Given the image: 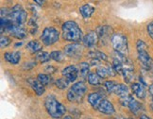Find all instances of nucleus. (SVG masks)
Instances as JSON below:
<instances>
[{
    "instance_id": "38",
    "label": "nucleus",
    "mask_w": 153,
    "mask_h": 119,
    "mask_svg": "<svg viewBox=\"0 0 153 119\" xmlns=\"http://www.w3.org/2000/svg\"><path fill=\"white\" fill-rule=\"evenodd\" d=\"M140 119H151L150 117H149L148 115H142L140 116Z\"/></svg>"
},
{
    "instance_id": "1",
    "label": "nucleus",
    "mask_w": 153,
    "mask_h": 119,
    "mask_svg": "<svg viewBox=\"0 0 153 119\" xmlns=\"http://www.w3.org/2000/svg\"><path fill=\"white\" fill-rule=\"evenodd\" d=\"M62 37L69 42H80L83 40V34L79 25L74 21H66L62 26Z\"/></svg>"
},
{
    "instance_id": "27",
    "label": "nucleus",
    "mask_w": 153,
    "mask_h": 119,
    "mask_svg": "<svg viewBox=\"0 0 153 119\" xmlns=\"http://www.w3.org/2000/svg\"><path fill=\"white\" fill-rule=\"evenodd\" d=\"M97 74L102 79L107 78V77H111L109 66L108 65H106V66H98L97 69Z\"/></svg>"
},
{
    "instance_id": "25",
    "label": "nucleus",
    "mask_w": 153,
    "mask_h": 119,
    "mask_svg": "<svg viewBox=\"0 0 153 119\" xmlns=\"http://www.w3.org/2000/svg\"><path fill=\"white\" fill-rule=\"evenodd\" d=\"M88 81L91 85H99L101 83V80H100V77H99L97 73H94V72H91L88 76Z\"/></svg>"
},
{
    "instance_id": "11",
    "label": "nucleus",
    "mask_w": 153,
    "mask_h": 119,
    "mask_svg": "<svg viewBox=\"0 0 153 119\" xmlns=\"http://www.w3.org/2000/svg\"><path fill=\"white\" fill-rule=\"evenodd\" d=\"M62 74L63 76V78L67 80L69 82H74L79 76V70L75 65H69V66L65 67L62 71Z\"/></svg>"
},
{
    "instance_id": "5",
    "label": "nucleus",
    "mask_w": 153,
    "mask_h": 119,
    "mask_svg": "<svg viewBox=\"0 0 153 119\" xmlns=\"http://www.w3.org/2000/svg\"><path fill=\"white\" fill-rule=\"evenodd\" d=\"M111 42L116 52H118L124 56L128 55V39L125 35H123L121 33H114Z\"/></svg>"
},
{
    "instance_id": "24",
    "label": "nucleus",
    "mask_w": 153,
    "mask_h": 119,
    "mask_svg": "<svg viewBox=\"0 0 153 119\" xmlns=\"http://www.w3.org/2000/svg\"><path fill=\"white\" fill-rule=\"evenodd\" d=\"M89 71H90V64L88 62H81L79 64V72H80V76L81 78H88L89 76Z\"/></svg>"
},
{
    "instance_id": "18",
    "label": "nucleus",
    "mask_w": 153,
    "mask_h": 119,
    "mask_svg": "<svg viewBox=\"0 0 153 119\" xmlns=\"http://www.w3.org/2000/svg\"><path fill=\"white\" fill-rule=\"evenodd\" d=\"M95 10H96L95 7H93V6H91L90 4H85L79 8V13L82 15V17L85 19L90 18V17L93 15V13H95Z\"/></svg>"
},
{
    "instance_id": "30",
    "label": "nucleus",
    "mask_w": 153,
    "mask_h": 119,
    "mask_svg": "<svg viewBox=\"0 0 153 119\" xmlns=\"http://www.w3.org/2000/svg\"><path fill=\"white\" fill-rule=\"evenodd\" d=\"M116 84H117V83L113 81V80H107V81H105V83H104L105 89L110 94H114V88H115Z\"/></svg>"
},
{
    "instance_id": "37",
    "label": "nucleus",
    "mask_w": 153,
    "mask_h": 119,
    "mask_svg": "<svg viewBox=\"0 0 153 119\" xmlns=\"http://www.w3.org/2000/svg\"><path fill=\"white\" fill-rule=\"evenodd\" d=\"M149 93H150V94L153 97V84H151L150 86H149Z\"/></svg>"
},
{
    "instance_id": "33",
    "label": "nucleus",
    "mask_w": 153,
    "mask_h": 119,
    "mask_svg": "<svg viewBox=\"0 0 153 119\" xmlns=\"http://www.w3.org/2000/svg\"><path fill=\"white\" fill-rule=\"evenodd\" d=\"M132 98H133V97L131 96V94H129V96L125 97H121V98H120V103H121V105H123V106L128 107V104H129V102H131Z\"/></svg>"
},
{
    "instance_id": "32",
    "label": "nucleus",
    "mask_w": 153,
    "mask_h": 119,
    "mask_svg": "<svg viewBox=\"0 0 153 119\" xmlns=\"http://www.w3.org/2000/svg\"><path fill=\"white\" fill-rule=\"evenodd\" d=\"M68 80H63V79H59V80H57L56 81H55V84H56V86L59 88V89H65V88H67V86H68Z\"/></svg>"
},
{
    "instance_id": "42",
    "label": "nucleus",
    "mask_w": 153,
    "mask_h": 119,
    "mask_svg": "<svg viewBox=\"0 0 153 119\" xmlns=\"http://www.w3.org/2000/svg\"><path fill=\"white\" fill-rule=\"evenodd\" d=\"M151 109H152V110H153V102H152V103H151Z\"/></svg>"
},
{
    "instance_id": "26",
    "label": "nucleus",
    "mask_w": 153,
    "mask_h": 119,
    "mask_svg": "<svg viewBox=\"0 0 153 119\" xmlns=\"http://www.w3.org/2000/svg\"><path fill=\"white\" fill-rule=\"evenodd\" d=\"M50 57L53 61L58 62H63L64 60H65V56L63 55L62 51H52L50 53Z\"/></svg>"
},
{
    "instance_id": "4",
    "label": "nucleus",
    "mask_w": 153,
    "mask_h": 119,
    "mask_svg": "<svg viewBox=\"0 0 153 119\" xmlns=\"http://www.w3.org/2000/svg\"><path fill=\"white\" fill-rule=\"evenodd\" d=\"M87 91V86L83 81L76 82L71 86L67 93V98L70 102H81L84 94Z\"/></svg>"
},
{
    "instance_id": "6",
    "label": "nucleus",
    "mask_w": 153,
    "mask_h": 119,
    "mask_svg": "<svg viewBox=\"0 0 153 119\" xmlns=\"http://www.w3.org/2000/svg\"><path fill=\"white\" fill-rule=\"evenodd\" d=\"M59 38H60V33L53 27H46L43 30L42 35H41V41L46 46L52 45L57 43Z\"/></svg>"
},
{
    "instance_id": "15",
    "label": "nucleus",
    "mask_w": 153,
    "mask_h": 119,
    "mask_svg": "<svg viewBox=\"0 0 153 119\" xmlns=\"http://www.w3.org/2000/svg\"><path fill=\"white\" fill-rule=\"evenodd\" d=\"M103 97H101V94H99L98 93H92L88 96V102L90 103V105L93 107V109L97 110L98 106L102 101Z\"/></svg>"
},
{
    "instance_id": "23",
    "label": "nucleus",
    "mask_w": 153,
    "mask_h": 119,
    "mask_svg": "<svg viewBox=\"0 0 153 119\" xmlns=\"http://www.w3.org/2000/svg\"><path fill=\"white\" fill-rule=\"evenodd\" d=\"M89 56L91 59L98 60V61H100V62H107L108 61L107 55H105L104 53H102L100 51H92L89 53Z\"/></svg>"
},
{
    "instance_id": "7",
    "label": "nucleus",
    "mask_w": 153,
    "mask_h": 119,
    "mask_svg": "<svg viewBox=\"0 0 153 119\" xmlns=\"http://www.w3.org/2000/svg\"><path fill=\"white\" fill-rule=\"evenodd\" d=\"M27 18V13L23 9L22 6L16 4L13 6V9H10V20L16 25H23Z\"/></svg>"
},
{
    "instance_id": "28",
    "label": "nucleus",
    "mask_w": 153,
    "mask_h": 119,
    "mask_svg": "<svg viewBox=\"0 0 153 119\" xmlns=\"http://www.w3.org/2000/svg\"><path fill=\"white\" fill-rule=\"evenodd\" d=\"M50 59H51L50 54H48V52H45V51H40L37 53V55H36V60H38L41 63L48 62Z\"/></svg>"
},
{
    "instance_id": "43",
    "label": "nucleus",
    "mask_w": 153,
    "mask_h": 119,
    "mask_svg": "<svg viewBox=\"0 0 153 119\" xmlns=\"http://www.w3.org/2000/svg\"><path fill=\"white\" fill-rule=\"evenodd\" d=\"M151 69H152V71H153V66H152V68H151Z\"/></svg>"
},
{
    "instance_id": "14",
    "label": "nucleus",
    "mask_w": 153,
    "mask_h": 119,
    "mask_svg": "<svg viewBox=\"0 0 153 119\" xmlns=\"http://www.w3.org/2000/svg\"><path fill=\"white\" fill-rule=\"evenodd\" d=\"M28 82H29V84L31 85L33 91L36 93L37 96H39V97L43 96L44 93L45 92V89L42 83H41L38 80H34V79H29Z\"/></svg>"
},
{
    "instance_id": "17",
    "label": "nucleus",
    "mask_w": 153,
    "mask_h": 119,
    "mask_svg": "<svg viewBox=\"0 0 153 119\" xmlns=\"http://www.w3.org/2000/svg\"><path fill=\"white\" fill-rule=\"evenodd\" d=\"M20 57L21 54L18 51H14V52H6L4 54V58L8 62L11 64H18L20 61Z\"/></svg>"
},
{
    "instance_id": "19",
    "label": "nucleus",
    "mask_w": 153,
    "mask_h": 119,
    "mask_svg": "<svg viewBox=\"0 0 153 119\" xmlns=\"http://www.w3.org/2000/svg\"><path fill=\"white\" fill-rule=\"evenodd\" d=\"M114 94H115L116 96H118L120 98L121 97H125L127 96H129V90L128 88L127 87V85L125 84H121V83H117L115 88H114Z\"/></svg>"
},
{
    "instance_id": "2",
    "label": "nucleus",
    "mask_w": 153,
    "mask_h": 119,
    "mask_svg": "<svg viewBox=\"0 0 153 119\" xmlns=\"http://www.w3.org/2000/svg\"><path fill=\"white\" fill-rule=\"evenodd\" d=\"M45 107L48 115L53 118H61L66 112V108L52 94L48 96L45 100Z\"/></svg>"
},
{
    "instance_id": "20",
    "label": "nucleus",
    "mask_w": 153,
    "mask_h": 119,
    "mask_svg": "<svg viewBox=\"0 0 153 119\" xmlns=\"http://www.w3.org/2000/svg\"><path fill=\"white\" fill-rule=\"evenodd\" d=\"M43 45L39 43L38 41H30L28 42L27 45V49L30 52V53H38L40 51H42Z\"/></svg>"
},
{
    "instance_id": "40",
    "label": "nucleus",
    "mask_w": 153,
    "mask_h": 119,
    "mask_svg": "<svg viewBox=\"0 0 153 119\" xmlns=\"http://www.w3.org/2000/svg\"><path fill=\"white\" fill-rule=\"evenodd\" d=\"M63 119H74V118H73V117H71V116H68V115H67V116H64V117H63Z\"/></svg>"
},
{
    "instance_id": "36",
    "label": "nucleus",
    "mask_w": 153,
    "mask_h": 119,
    "mask_svg": "<svg viewBox=\"0 0 153 119\" xmlns=\"http://www.w3.org/2000/svg\"><path fill=\"white\" fill-rule=\"evenodd\" d=\"M55 71H56V68H55V67H53V66H48V67H46V68H45V72H46V73H48V74L54 73Z\"/></svg>"
},
{
    "instance_id": "31",
    "label": "nucleus",
    "mask_w": 153,
    "mask_h": 119,
    "mask_svg": "<svg viewBox=\"0 0 153 119\" xmlns=\"http://www.w3.org/2000/svg\"><path fill=\"white\" fill-rule=\"evenodd\" d=\"M11 43V40L8 37L6 36V35H1V37H0V45H1V48H5V47H7L10 45Z\"/></svg>"
},
{
    "instance_id": "41",
    "label": "nucleus",
    "mask_w": 153,
    "mask_h": 119,
    "mask_svg": "<svg viewBox=\"0 0 153 119\" xmlns=\"http://www.w3.org/2000/svg\"><path fill=\"white\" fill-rule=\"evenodd\" d=\"M22 45H23V43H20V44H17V45H15V46H19V45L21 46Z\"/></svg>"
},
{
    "instance_id": "44",
    "label": "nucleus",
    "mask_w": 153,
    "mask_h": 119,
    "mask_svg": "<svg viewBox=\"0 0 153 119\" xmlns=\"http://www.w3.org/2000/svg\"><path fill=\"white\" fill-rule=\"evenodd\" d=\"M124 119H126V118H124Z\"/></svg>"
},
{
    "instance_id": "3",
    "label": "nucleus",
    "mask_w": 153,
    "mask_h": 119,
    "mask_svg": "<svg viewBox=\"0 0 153 119\" xmlns=\"http://www.w3.org/2000/svg\"><path fill=\"white\" fill-rule=\"evenodd\" d=\"M136 47L138 51V60L140 63L142 64V66L146 70L151 69L153 66V62H152V59L150 58L148 52V49H149L148 45H146L144 41L138 40L136 44Z\"/></svg>"
},
{
    "instance_id": "9",
    "label": "nucleus",
    "mask_w": 153,
    "mask_h": 119,
    "mask_svg": "<svg viewBox=\"0 0 153 119\" xmlns=\"http://www.w3.org/2000/svg\"><path fill=\"white\" fill-rule=\"evenodd\" d=\"M7 32L11 35L13 37L17 38V39H24L27 36V30L26 28L23 27V25H16V24H13L11 25L8 29Z\"/></svg>"
},
{
    "instance_id": "10",
    "label": "nucleus",
    "mask_w": 153,
    "mask_h": 119,
    "mask_svg": "<svg viewBox=\"0 0 153 119\" xmlns=\"http://www.w3.org/2000/svg\"><path fill=\"white\" fill-rule=\"evenodd\" d=\"M81 51H82V46L80 45V44H78V43L68 45L64 47V49H63L64 54L71 58L79 57L81 54Z\"/></svg>"
},
{
    "instance_id": "22",
    "label": "nucleus",
    "mask_w": 153,
    "mask_h": 119,
    "mask_svg": "<svg viewBox=\"0 0 153 119\" xmlns=\"http://www.w3.org/2000/svg\"><path fill=\"white\" fill-rule=\"evenodd\" d=\"M123 76V78H124L125 81L126 82H131V80L133 79L134 77V68L133 66H131V67H127L123 70V72L121 74Z\"/></svg>"
},
{
    "instance_id": "21",
    "label": "nucleus",
    "mask_w": 153,
    "mask_h": 119,
    "mask_svg": "<svg viewBox=\"0 0 153 119\" xmlns=\"http://www.w3.org/2000/svg\"><path fill=\"white\" fill-rule=\"evenodd\" d=\"M128 108L131 110V112H133L134 115H138L141 112V110L143 109V106L139 102V101H137L135 98H132L131 102H129Z\"/></svg>"
},
{
    "instance_id": "12",
    "label": "nucleus",
    "mask_w": 153,
    "mask_h": 119,
    "mask_svg": "<svg viewBox=\"0 0 153 119\" xmlns=\"http://www.w3.org/2000/svg\"><path fill=\"white\" fill-rule=\"evenodd\" d=\"M97 111H99L100 112L105 114V115H113V114H114L115 109H114V105L111 103V101H109L106 98H103L100 104L98 106Z\"/></svg>"
},
{
    "instance_id": "39",
    "label": "nucleus",
    "mask_w": 153,
    "mask_h": 119,
    "mask_svg": "<svg viewBox=\"0 0 153 119\" xmlns=\"http://www.w3.org/2000/svg\"><path fill=\"white\" fill-rule=\"evenodd\" d=\"M35 3H36V4H40V6H42L45 3V1H38V0H36V1H35Z\"/></svg>"
},
{
    "instance_id": "8",
    "label": "nucleus",
    "mask_w": 153,
    "mask_h": 119,
    "mask_svg": "<svg viewBox=\"0 0 153 119\" xmlns=\"http://www.w3.org/2000/svg\"><path fill=\"white\" fill-rule=\"evenodd\" d=\"M96 32L98 36V40L101 42L102 45H106L109 41H111L114 34L113 28L110 26L98 27Z\"/></svg>"
},
{
    "instance_id": "16",
    "label": "nucleus",
    "mask_w": 153,
    "mask_h": 119,
    "mask_svg": "<svg viewBox=\"0 0 153 119\" xmlns=\"http://www.w3.org/2000/svg\"><path fill=\"white\" fill-rule=\"evenodd\" d=\"M131 90L134 93L135 96L139 98H141V99H144L146 96V89H145L144 85L141 84V83H132Z\"/></svg>"
},
{
    "instance_id": "34",
    "label": "nucleus",
    "mask_w": 153,
    "mask_h": 119,
    "mask_svg": "<svg viewBox=\"0 0 153 119\" xmlns=\"http://www.w3.org/2000/svg\"><path fill=\"white\" fill-rule=\"evenodd\" d=\"M34 66H36V62L35 61H29L27 62H25L24 65H23L24 69H30Z\"/></svg>"
},
{
    "instance_id": "35",
    "label": "nucleus",
    "mask_w": 153,
    "mask_h": 119,
    "mask_svg": "<svg viewBox=\"0 0 153 119\" xmlns=\"http://www.w3.org/2000/svg\"><path fill=\"white\" fill-rule=\"evenodd\" d=\"M146 29H148V33L151 37V39L153 40V22H150L148 27H146Z\"/></svg>"
},
{
    "instance_id": "29",
    "label": "nucleus",
    "mask_w": 153,
    "mask_h": 119,
    "mask_svg": "<svg viewBox=\"0 0 153 119\" xmlns=\"http://www.w3.org/2000/svg\"><path fill=\"white\" fill-rule=\"evenodd\" d=\"M37 80L42 83V84L45 85H48L49 83H51V78L46 74H43V73H40L37 77Z\"/></svg>"
},
{
    "instance_id": "13",
    "label": "nucleus",
    "mask_w": 153,
    "mask_h": 119,
    "mask_svg": "<svg viewBox=\"0 0 153 119\" xmlns=\"http://www.w3.org/2000/svg\"><path fill=\"white\" fill-rule=\"evenodd\" d=\"M98 41V36L96 31H90L88 32L83 37V43L84 45L87 47H92L95 45Z\"/></svg>"
}]
</instances>
